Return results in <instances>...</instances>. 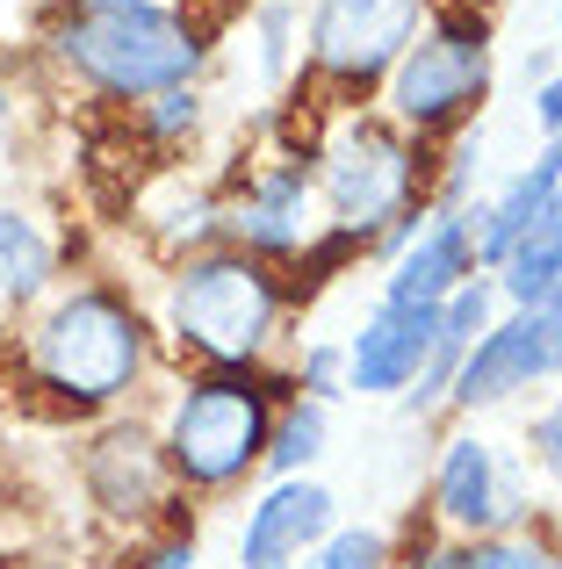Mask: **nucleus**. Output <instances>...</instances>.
Masks as SVG:
<instances>
[{
  "label": "nucleus",
  "mask_w": 562,
  "mask_h": 569,
  "mask_svg": "<svg viewBox=\"0 0 562 569\" xmlns=\"http://www.w3.org/2000/svg\"><path fill=\"white\" fill-rule=\"evenodd\" d=\"M58 58L101 94H173L202 66V43L152 0H80L58 29Z\"/></svg>",
  "instance_id": "1"
},
{
  "label": "nucleus",
  "mask_w": 562,
  "mask_h": 569,
  "mask_svg": "<svg viewBox=\"0 0 562 569\" xmlns=\"http://www.w3.org/2000/svg\"><path fill=\"white\" fill-rule=\"evenodd\" d=\"M144 368V325L116 289H72L37 325V376L66 403H109Z\"/></svg>",
  "instance_id": "2"
},
{
  "label": "nucleus",
  "mask_w": 562,
  "mask_h": 569,
  "mask_svg": "<svg viewBox=\"0 0 562 569\" xmlns=\"http://www.w3.org/2000/svg\"><path fill=\"white\" fill-rule=\"evenodd\" d=\"M167 310H173V332L188 347H202L210 361H253L274 332V281L245 252H210V260L181 267Z\"/></svg>",
  "instance_id": "3"
},
{
  "label": "nucleus",
  "mask_w": 562,
  "mask_h": 569,
  "mask_svg": "<svg viewBox=\"0 0 562 569\" xmlns=\"http://www.w3.org/2000/svg\"><path fill=\"white\" fill-rule=\"evenodd\" d=\"M268 432H274L268 389L253 376H210V382H195L181 397L173 432H167V455H173V469H181L188 483L224 490L268 455Z\"/></svg>",
  "instance_id": "4"
},
{
  "label": "nucleus",
  "mask_w": 562,
  "mask_h": 569,
  "mask_svg": "<svg viewBox=\"0 0 562 569\" xmlns=\"http://www.w3.org/2000/svg\"><path fill=\"white\" fill-rule=\"evenodd\" d=\"M483 87H491V43H483V29L448 22L425 43H404L397 80H390V109L411 130H440L462 109H476Z\"/></svg>",
  "instance_id": "5"
},
{
  "label": "nucleus",
  "mask_w": 562,
  "mask_h": 569,
  "mask_svg": "<svg viewBox=\"0 0 562 569\" xmlns=\"http://www.w3.org/2000/svg\"><path fill=\"white\" fill-rule=\"evenodd\" d=\"M324 202L339 209V223L375 231L382 217H404L411 202V144L382 123H347L324 152Z\"/></svg>",
  "instance_id": "6"
},
{
  "label": "nucleus",
  "mask_w": 562,
  "mask_h": 569,
  "mask_svg": "<svg viewBox=\"0 0 562 569\" xmlns=\"http://www.w3.org/2000/svg\"><path fill=\"white\" fill-rule=\"evenodd\" d=\"M419 8L425 0H324L318 29H310V51L339 80H375V72H390L404 58Z\"/></svg>",
  "instance_id": "7"
},
{
  "label": "nucleus",
  "mask_w": 562,
  "mask_h": 569,
  "mask_svg": "<svg viewBox=\"0 0 562 569\" xmlns=\"http://www.w3.org/2000/svg\"><path fill=\"white\" fill-rule=\"evenodd\" d=\"M332 490L324 483H303V476H281L268 498L245 512V533H239V562L245 569H289L303 562L310 548L332 533Z\"/></svg>",
  "instance_id": "8"
},
{
  "label": "nucleus",
  "mask_w": 562,
  "mask_h": 569,
  "mask_svg": "<svg viewBox=\"0 0 562 569\" xmlns=\"http://www.w3.org/2000/svg\"><path fill=\"white\" fill-rule=\"evenodd\" d=\"M541 376H555L549 332H541V310H520V318L491 325V332L469 347V361L454 368V389H448V397L476 411V403H505L512 389H534Z\"/></svg>",
  "instance_id": "9"
},
{
  "label": "nucleus",
  "mask_w": 562,
  "mask_h": 569,
  "mask_svg": "<svg viewBox=\"0 0 562 569\" xmlns=\"http://www.w3.org/2000/svg\"><path fill=\"white\" fill-rule=\"evenodd\" d=\"M433 332H440V310H404V303H382L375 318L361 325V339L347 347V376L368 397H397L425 376L433 361Z\"/></svg>",
  "instance_id": "10"
},
{
  "label": "nucleus",
  "mask_w": 562,
  "mask_h": 569,
  "mask_svg": "<svg viewBox=\"0 0 562 569\" xmlns=\"http://www.w3.org/2000/svg\"><path fill=\"white\" fill-rule=\"evenodd\" d=\"M440 512H448V527L462 533H505L512 519H520V483H512V469L498 461L491 440H448V455H440Z\"/></svg>",
  "instance_id": "11"
},
{
  "label": "nucleus",
  "mask_w": 562,
  "mask_h": 569,
  "mask_svg": "<svg viewBox=\"0 0 562 569\" xmlns=\"http://www.w3.org/2000/svg\"><path fill=\"white\" fill-rule=\"evenodd\" d=\"M469 274H476L469 223H462V217H433L425 231L404 238V252H397V267H390V303H404V310H440Z\"/></svg>",
  "instance_id": "12"
},
{
  "label": "nucleus",
  "mask_w": 562,
  "mask_h": 569,
  "mask_svg": "<svg viewBox=\"0 0 562 569\" xmlns=\"http://www.w3.org/2000/svg\"><path fill=\"white\" fill-rule=\"evenodd\" d=\"M87 490H94L101 512L116 519H144L159 498H167V461H159L152 432L138 426H116L94 440V455H87Z\"/></svg>",
  "instance_id": "13"
},
{
  "label": "nucleus",
  "mask_w": 562,
  "mask_h": 569,
  "mask_svg": "<svg viewBox=\"0 0 562 569\" xmlns=\"http://www.w3.org/2000/svg\"><path fill=\"white\" fill-rule=\"evenodd\" d=\"M555 194H562V138H555V144H541L534 167L512 173L505 194L476 209V223H469V246H476V260H491V267H498L526 231H534V217L555 202Z\"/></svg>",
  "instance_id": "14"
},
{
  "label": "nucleus",
  "mask_w": 562,
  "mask_h": 569,
  "mask_svg": "<svg viewBox=\"0 0 562 569\" xmlns=\"http://www.w3.org/2000/svg\"><path fill=\"white\" fill-rule=\"evenodd\" d=\"M491 332V281H462V289L440 303V332H433V361H425V376L404 389L411 411H433L440 397L454 389V368L469 361V347Z\"/></svg>",
  "instance_id": "15"
},
{
  "label": "nucleus",
  "mask_w": 562,
  "mask_h": 569,
  "mask_svg": "<svg viewBox=\"0 0 562 569\" xmlns=\"http://www.w3.org/2000/svg\"><path fill=\"white\" fill-rule=\"evenodd\" d=\"M303 209H310L303 173H274V181H260V188L239 202L231 231H239L253 252H289V246H303V231H310Z\"/></svg>",
  "instance_id": "16"
},
{
  "label": "nucleus",
  "mask_w": 562,
  "mask_h": 569,
  "mask_svg": "<svg viewBox=\"0 0 562 569\" xmlns=\"http://www.w3.org/2000/svg\"><path fill=\"white\" fill-rule=\"evenodd\" d=\"M498 267H505V296H512L520 310H541V303L562 289V194L541 209L534 231H526Z\"/></svg>",
  "instance_id": "17"
},
{
  "label": "nucleus",
  "mask_w": 562,
  "mask_h": 569,
  "mask_svg": "<svg viewBox=\"0 0 562 569\" xmlns=\"http://www.w3.org/2000/svg\"><path fill=\"white\" fill-rule=\"evenodd\" d=\"M51 281V238L37 231V217L22 209H0V296L8 303H29Z\"/></svg>",
  "instance_id": "18"
},
{
  "label": "nucleus",
  "mask_w": 562,
  "mask_h": 569,
  "mask_svg": "<svg viewBox=\"0 0 562 569\" xmlns=\"http://www.w3.org/2000/svg\"><path fill=\"white\" fill-rule=\"evenodd\" d=\"M318 455H324V403H295V411L268 432V455H260V461H274L281 476H295V469H310Z\"/></svg>",
  "instance_id": "19"
},
{
  "label": "nucleus",
  "mask_w": 562,
  "mask_h": 569,
  "mask_svg": "<svg viewBox=\"0 0 562 569\" xmlns=\"http://www.w3.org/2000/svg\"><path fill=\"white\" fill-rule=\"evenodd\" d=\"M555 556L534 541H512V533H483V541L469 548H448V556H433L425 569H549Z\"/></svg>",
  "instance_id": "20"
},
{
  "label": "nucleus",
  "mask_w": 562,
  "mask_h": 569,
  "mask_svg": "<svg viewBox=\"0 0 562 569\" xmlns=\"http://www.w3.org/2000/svg\"><path fill=\"white\" fill-rule=\"evenodd\" d=\"M382 562H390V541L375 527H332L295 569H382Z\"/></svg>",
  "instance_id": "21"
},
{
  "label": "nucleus",
  "mask_w": 562,
  "mask_h": 569,
  "mask_svg": "<svg viewBox=\"0 0 562 569\" xmlns=\"http://www.w3.org/2000/svg\"><path fill=\"white\" fill-rule=\"evenodd\" d=\"M534 447H541V461H549V469L562 476V403H555V411L534 426Z\"/></svg>",
  "instance_id": "22"
},
{
  "label": "nucleus",
  "mask_w": 562,
  "mask_h": 569,
  "mask_svg": "<svg viewBox=\"0 0 562 569\" xmlns=\"http://www.w3.org/2000/svg\"><path fill=\"white\" fill-rule=\"evenodd\" d=\"M130 569H195V541H167V548H152L144 562H130Z\"/></svg>",
  "instance_id": "23"
},
{
  "label": "nucleus",
  "mask_w": 562,
  "mask_h": 569,
  "mask_svg": "<svg viewBox=\"0 0 562 569\" xmlns=\"http://www.w3.org/2000/svg\"><path fill=\"white\" fill-rule=\"evenodd\" d=\"M339 368H347V353L318 347V353H310V368H303V376H310V389H339Z\"/></svg>",
  "instance_id": "24"
},
{
  "label": "nucleus",
  "mask_w": 562,
  "mask_h": 569,
  "mask_svg": "<svg viewBox=\"0 0 562 569\" xmlns=\"http://www.w3.org/2000/svg\"><path fill=\"white\" fill-rule=\"evenodd\" d=\"M534 116H541V130H562V72L534 94Z\"/></svg>",
  "instance_id": "25"
},
{
  "label": "nucleus",
  "mask_w": 562,
  "mask_h": 569,
  "mask_svg": "<svg viewBox=\"0 0 562 569\" xmlns=\"http://www.w3.org/2000/svg\"><path fill=\"white\" fill-rule=\"evenodd\" d=\"M181 123H195V101H188L181 87H173V94H167V109H159V130H181Z\"/></svg>",
  "instance_id": "26"
},
{
  "label": "nucleus",
  "mask_w": 562,
  "mask_h": 569,
  "mask_svg": "<svg viewBox=\"0 0 562 569\" xmlns=\"http://www.w3.org/2000/svg\"><path fill=\"white\" fill-rule=\"evenodd\" d=\"M29 569H66V562H29Z\"/></svg>",
  "instance_id": "27"
},
{
  "label": "nucleus",
  "mask_w": 562,
  "mask_h": 569,
  "mask_svg": "<svg viewBox=\"0 0 562 569\" xmlns=\"http://www.w3.org/2000/svg\"><path fill=\"white\" fill-rule=\"evenodd\" d=\"M549 569H562V562H549Z\"/></svg>",
  "instance_id": "28"
}]
</instances>
